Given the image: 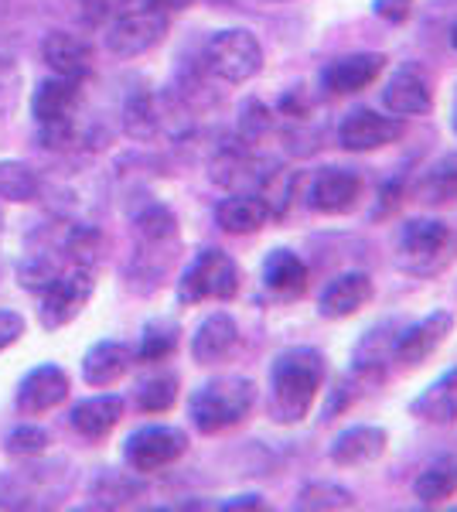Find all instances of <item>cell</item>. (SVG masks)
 Here are the masks:
<instances>
[{
    "mask_svg": "<svg viewBox=\"0 0 457 512\" xmlns=\"http://www.w3.org/2000/svg\"><path fill=\"white\" fill-rule=\"evenodd\" d=\"M14 89H18V69L7 55H0V93L14 96Z\"/></svg>",
    "mask_w": 457,
    "mask_h": 512,
    "instance_id": "b9f144b4",
    "label": "cell"
},
{
    "mask_svg": "<svg viewBox=\"0 0 457 512\" xmlns=\"http://www.w3.org/2000/svg\"><path fill=\"white\" fill-rule=\"evenodd\" d=\"M35 492L28 489V478L0 472V509H28L35 506Z\"/></svg>",
    "mask_w": 457,
    "mask_h": 512,
    "instance_id": "f35d334b",
    "label": "cell"
},
{
    "mask_svg": "<svg viewBox=\"0 0 457 512\" xmlns=\"http://www.w3.org/2000/svg\"><path fill=\"white\" fill-rule=\"evenodd\" d=\"M79 4H82V11L89 14V21H99L106 11V0H79Z\"/></svg>",
    "mask_w": 457,
    "mask_h": 512,
    "instance_id": "bcb514c9",
    "label": "cell"
},
{
    "mask_svg": "<svg viewBox=\"0 0 457 512\" xmlns=\"http://www.w3.org/2000/svg\"><path fill=\"white\" fill-rule=\"evenodd\" d=\"M134 233L140 243H151V246H161V243H178V216L161 202H151L134 216Z\"/></svg>",
    "mask_w": 457,
    "mask_h": 512,
    "instance_id": "f1b7e54d",
    "label": "cell"
},
{
    "mask_svg": "<svg viewBox=\"0 0 457 512\" xmlns=\"http://www.w3.org/2000/svg\"><path fill=\"white\" fill-rule=\"evenodd\" d=\"M410 414L423 420V424H437V427L457 424V366L447 369L440 379H434V383L410 403Z\"/></svg>",
    "mask_w": 457,
    "mask_h": 512,
    "instance_id": "d4e9b609",
    "label": "cell"
},
{
    "mask_svg": "<svg viewBox=\"0 0 457 512\" xmlns=\"http://www.w3.org/2000/svg\"><path fill=\"white\" fill-rule=\"evenodd\" d=\"M96 291L93 270L76 267L72 274H58V280L41 294V308H38V321L41 328L55 332V328H65L69 321H76L82 311H86L89 297Z\"/></svg>",
    "mask_w": 457,
    "mask_h": 512,
    "instance_id": "ba28073f",
    "label": "cell"
},
{
    "mask_svg": "<svg viewBox=\"0 0 457 512\" xmlns=\"http://www.w3.org/2000/svg\"><path fill=\"white\" fill-rule=\"evenodd\" d=\"M273 219V209L263 195L256 192H232L215 205V226L229 236H253Z\"/></svg>",
    "mask_w": 457,
    "mask_h": 512,
    "instance_id": "ffe728a7",
    "label": "cell"
},
{
    "mask_svg": "<svg viewBox=\"0 0 457 512\" xmlns=\"http://www.w3.org/2000/svg\"><path fill=\"white\" fill-rule=\"evenodd\" d=\"M79 79L52 76L38 82L35 96H31V117L35 123H52V120H72L79 106Z\"/></svg>",
    "mask_w": 457,
    "mask_h": 512,
    "instance_id": "cb8c5ba5",
    "label": "cell"
},
{
    "mask_svg": "<svg viewBox=\"0 0 457 512\" xmlns=\"http://www.w3.org/2000/svg\"><path fill=\"white\" fill-rule=\"evenodd\" d=\"M168 38V14L157 7H144V11H130L123 18H116L106 28V52L116 59H137L147 55Z\"/></svg>",
    "mask_w": 457,
    "mask_h": 512,
    "instance_id": "52a82bcc",
    "label": "cell"
},
{
    "mask_svg": "<svg viewBox=\"0 0 457 512\" xmlns=\"http://www.w3.org/2000/svg\"><path fill=\"white\" fill-rule=\"evenodd\" d=\"M297 509H314V512H331V509H352L355 506V495L352 489L338 482H311L297 492Z\"/></svg>",
    "mask_w": 457,
    "mask_h": 512,
    "instance_id": "d6a6232c",
    "label": "cell"
},
{
    "mask_svg": "<svg viewBox=\"0 0 457 512\" xmlns=\"http://www.w3.org/2000/svg\"><path fill=\"white\" fill-rule=\"evenodd\" d=\"M202 69L226 86H243L263 69V45L249 28H222L205 41Z\"/></svg>",
    "mask_w": 457,
    "mask_h": 512,
    "instance_id": "277c9868",
    "label": "cell"
},
{
    "mask_svg": "<svg viewBox=\"0 0 457 512\" xmlns=\"http://www.w3.org/2000/svg\"><path fill=\"white\" fill-rule=\"evenodd\" d=\"M256 407V383L246 376H215L188 400V417L198 434H222L239 427Z\"/></svg>",
    "mask_w": 457,
    "mask_h": 512,
    "instance_id": "7a4b0ae2",
    "label": "cell"
},
{
    "mask_svg": "<svg viewBox=\"0 0 457 512\" xmlns=\"http://www.w3.org/2000/svg\"><path fill=\"white\" fill-rule=\"evenodd\" d=\"M134 400H137V410H144V414H168L174 407V400H178V379L171 373L144 379V383L137 386Z\"/></svg>",
    "mask_w": 457,
    "mask_h": 512,
    "instance_id": "836d02e7",
    "label": "cell"
},
{
    "mask_svg": "<svg viewBox=\"0 0 457 512\" xmlns=\"http://www.w3.org/2000/svg\"><path fill=\"white\" fill-rule=\"evenodd\" d=\"M400 198H403V181H396V185H386V188H382V202H379V212H376V216H389V209L396 212Z\"/></svg>",
    "mask_w": 457,
    "mask_h": 512,
    "instance_id": "7bdbcfd3",
    "label": "cell"
},
{
    "mask_svg": "<svg viewBox=\"0 0 457 512\" xmlns=\"http://www.w3.org/2000/svg\"><path fill=\"white\" fill-rule=\"evenodd\" d=\"M48 444H52V434H48L45 427L21 424V427H14V431L7 434L4 448H7L11 458H38V454L48 451Z\"/></svg>",
    "mask_w": 457,
    "mask_h": 512,
    "instance_id": "8d00e7d4",
    "label": "cell"
},
{
    "mask_svg": "<svg viewBox=\"0 0 457 512\" xmlns=\"http://www.w3.org/2000/svg\"><path fill=\"white\" fill-rule=\"evenodd\" d=\"M4 7H7V0H0V11H4Z\"/></svg>",
    "mask_w": 457,
    "mask_h": 512,
    "instance_id": "f907efd6",
    "label": "cell"
},
{
    "mask_svg": "<svg viewBox=\"0 0 457 512\" xmlns=\"http://www.w3.org/2000/svg\"><path fill=\"white\" fill-rule=\"evenodd\" d=\"M413 198H420L423 205L457 202V154H444L434 164H427L413 185Z\"/></svg>",
    "mask_w": 457,
    "mask_h": 512,
    "instance_id": "4316f807",
    "label": "cell"
},
{
    "mask_svg": "<svg viewBox=\"0 0 457 512\" xmlns=\"http://www.w3.org/2000/svg\"><path fill=\"white\" fill-rule=\"evenodd\" d=\"M24 328H28L24 315H18V311H11V308H0V352L11 349L24 335Z\"/></svg>",
    "mask_w": 457,
    "mask_h": 512,
    "instance_id": "60d3db41",
    "label": "cell"
},
{
    "mask_svg": "<svg viewBox=\"0 0 457 512\" xmlns=\"http://www.w3.org/2000/svg\"><path fill=\"white\" fill-rule=\"evenodd\" d=\"M451 332H454L451 311H434V315H427L417 325L400 328V335L393 342V366L400 369L423 366L430 355H437V349L451 338Z\"/></svg>",
    "mask_w": 457,
    "mask_h": 512,
    "instance_id": "7c38bea8",
    "label": "cell"
},
{
    "mask_svg": "<svg viewBox=\"0 0 457 512\" xmlns=\"http://www.w3.org/2000/svg\"><path fill=\"white\" fill-rule=\"evenodd\" d=\"M147 4L157 7V11L168 14V11H185V7H191L195 0H147Z\"/></svg>",
    "mask_w": 457,
    "mask_h": 512,
    "instance_id": "f6af8a7d",
    "label": "cell"
},
{
    "mask_svg": "<svg viewBox=\"0 0 457 512\" xmlns=\"http://www.w3.org/2000/svg\"><path fill=\"white\" fill-rule=\"evenodd\" d=\"M243 287L239 263L226 250H198L195 260L185 267L178 280V301L181 304H202V301H232Z\"/></svg>",
    "mask_w": 457,
    "mask_h": 512,
    "instance_id": "5b68a950",
    "label": "cell"
},
{
    "mask_svg": "<svg viewBox=\"0 0 457 512\" xmlns=\"http://www.w3.org/2000/svg\"><path fill=\"white\" fill-rule=\"evenodd\" d=\"M219 509H267V499L263 495H236V499H226Z\"/></svg>",
    "mask_w": 457,
    "mask_h": 512,
    "instance_id": "ee69618b",
    "label": "cell"
},
{
    "mask_svg": "<svg viewBox=\"0 0 457 512\" xmlns=\"http://www.w3.org/2000/svg\"><path fill=\"white\" fill-rule=\"evenodd\" d=\"M447 38H451V48H454V52H457V21L451 24V35H447Z\"/></svg>",
    "mask_w": 457,
    "mask_h": 512,
    "instance_id": "7dc6e473",
    "label": "cell"
},
{
    "mask_svg": "<svg viewBox=\"0 0 457 512\" xmlns=\"http://www.w3.org/2000/svg\"><path fill=\"white\" fill-rule=\"evenodd\" d=\"M65 253L76 267L96 270L106 260V236L96 226H72L65 236Z\"/></svg>",
    "mask_w": 457,
    "mask_h": 512,
    "instance_id": "1f68e13d",
    "label": "cell"
},
{
    "mask_svg": "<svg viewBox=\"0 0 457 512\" xmlns=\"http://www.w3.org/2000/svg\"><path fill=\"white\" fill-rule=\"evenodd\" d=\"M267 4H284V0H267Z\"/></svg>",
    "mask_w": 457,
    "mask_h": 512,
    "instance_id": "681fc988",
    "label": "cell"
},
{
    "mask_svg": "<svg viewBox=\"0 0 457 512\" xmlns=\"http://www.w3.org/2000/svg\"><path fill=\"white\" fill-rule=\"evenodd\" d=\"M123 420V400L116 393H99L89 400H79L69 414V424L76 427V434H82L86 441H103L110 437V431Z\"/></svg>",
    "mask_w": 457,
    "mask_h": 512,
    "instance_id": "603a6c76",
    "label": "cell"
},
{
    "mask_svg": "<svg viewBox=\"0 0 457 512\" xmlns=\"http://www.w3.org/2000/svg\"><path fill=\"white\" fill-rule=\"evenodd\" d=\"M382 106L393 117H427L434 110V79L417 62L396 65L382 89Z\"/></svg>",
    "mask_w": 457,
    "mask_h": 512,
    "instance_id": "30bf717a",
    "label": "cell"
},
{
    "mask_svg": "<svg viewBox=\"0 0 457 512\" xmlns=\"http://www.w3.org/2000/svg\"><path fill=\"white\" fill-rule=\"evenodd\" d=\"M178 335H181L178 321H171V318L147 321L144 335H140V345H137V352H134V359L137 362H164V359H171L174 349H178Z\"/></svg>",
    "mask_w": 457,
    "mask_h": 512,
    "instance_id": "f546056e",
    "label": "cell"
},
{
    "mask_svg": "<svg viewBox=\"0 0 457 512\" xmlns=\"http://www.w3.org/2000/svg\"><path fill=\"white\" fill-rule=\"evenodd\" d=\"M372 297H376L372 277L362 274V270H348V274H338L335 280L324 284V291L318 294V315L328 321L352 318V315H359Z\"/></svg>",
    "mask_w": 457,
    "mask_h": 512,
    "instance_id": "9a60e30c",
    "label": "cell"
},
{
    "mask_svg": "<svg viewBox=\"0 0 457 512\" xmlns=\"http://www.w3.org/2000/svg\"><path fill=\"white\" fill-rule=\"evenodd\" d=\"M324 376H328V359L321 349L290 345L280 352L270 366V417L284 427H294L311 417Z\"/></svg>",
    "mask_w": 457,
    "mask_h": 512,
    "instance_id": "6da1fadb",
    "label": "cell"
},
{
    "mask_svg": "<svg viewBox=\"0 0 457 512\" xmlns=\"http://www.w3.org/2000/svg\"><path fill=\"white\" fill-rule=\"evenodd\" d=\"M140 489L134 482H130L127 475H116V472H103L93 482V502L89 506L96 509H120L127 506L130 499H137Z\"/></svg>",
    "mask_w": 457,
    "mask_h": 512,
    "instance_id": "e575fe53",
    "label": "cell"
},
{
    "mask_svg": "<svg viewBox=\"0 0 457 512\" xmlns=\"http://www.w3.org/2000/svg\"><path fill=\"white\" fill-rule=\"evenodd\" d=\"M134 362V349L127 342L103 338V342L89 345V352L82 355V383L93 386V390H106V386L120 383Z\"/></svg>",
    "mask_w": 457,
    "mask_h": 512,
    "instance_id": "ac0fdd59",
    "label": "cell"
},
{
    "mask_svg": "<svg viewBox=\"0 0 457 512\" xmlns=\"http://www.w3.org/2000/svg\"><path fill=\"white\" fill-rule=\"evenodd\" d=\"M406 137V120L403 117H382L376 110H352L338 127V144L352 154H369L382 151L389 144H400Z\"/></svg>",
    "mask_w": 457,
    "mask_h": 512,
    "instance_id": "8fae6325",
    "label": "cell"
},
{
    "mask_svg": "<svg viewBox=\"0 0 457 512\" xmlns=\"http://www.w3.org/2000/svg\"><path fill=\"white\" fill-rule=\"evenodd\" d=\"M239 349V325L229 311H212L191 335V359L198 366H219Z\"/></svg>",
    "mask_w": 457,
    "mask_h": 512,
    "instance_id": "e0dca14e",
    "label": "cell"
},
{
    "mask_svg": "<svg viewBox=\"0 0 457 512\" xmlns=\"http://www.w3.org/2000/svg\"><path fill=\"white\" fill-rule=\"evenodd\" d=\"M185 451H188V434L181 431V427L147 424L127 437V444H123V461H127L130 472L154 475V472L171 468Z\"/></svg>",
    "mask_w": 457,
    "mask_h": 512,
    "instance_id": "8992f818",
    "label": "cell"
},
{
    "mask_svg": "<svg viewBox=\"0 0 457 512\" xmlns=\"http://www.w3.org/2000/svg\"><path fill=\"white\" fill-rule=\"evenodd\" d=\"M417 0H372V14L389 24H403L413 14Z\"/></svg>",
    "mask_w": 457,
    "mask_h": 512,
    "instance_id": "ab89813d",
    "label": "cell"
},
{
    "mask_svg": "<svg viewBox=\"0 0 457 512\" xmlns=\"http://www.w3.org/2000/svg\"><path fill=\"white\" fill-rule=\"evenodd\" d=\"M307 284H311V270H307V263L297 256L294 250H270L267 260H263V287L280 297V301H297V297H304Z\"/></svg>",
    "mask_w": 457,
    "mask_h": 512,
    "instance_id": "44dd1931",
    "label": "cell"
},
{
    "mask_svg": "<svg viewBox=\"0 0 457 512\" xmlns=\"http://www.w3.org/2000/svg\"><path fill=\"white\" fill-rule=\"evenodd\" d=\"M386 444H389V434L382 431V427L355 424L331 441L328 458H331V465H338V468H362V465L379 461L382 454H386Z\"/></svg>",
    "mask_w": 457,
    "mask_h": 512,
    "instance_id": "d6986e66",
    "label": "cell"
},
{
    "mask_svg": "<svg viewBox=\"0 0 457 512\" xmlns=\"http://www.w3.org/2000/svg\"><path fill=\"white\" fill-rule=\"evenodd\" d=\"M161 130L164 123H161V103H157V96L147 93V89L130 93L127 103H123V134L144 144V140H154Z\"/></svg>",
    "mask_w": 457,
    "mask_h": 512,
    "instance_id": "83f0119b",
    "label": "cell"
},
{
    "mask_svg": "<svg viewBox=\"0 0 457 512\" xmlns=\"http://www.w3.org/2000/svg\"><path fill=\"white\" fill-rule=\"evenodd\" d=\"M58 280V267L48 256L41 253H28V260L18 263V284L24 287V291L31 294H45L48 287H52Z\"/></svg>",
    "mask_w": 457,
    "mask_h": 512,
    "instance_id": "74e56055",
    "label": "cell"
},
{
    "mask_svg": "<svg viewBox=\"0 0 457 512\" xmlns=\"http://www.w3.org/2000/svg\"><path fill=\"white\" fill-rule=\"evenodd\" d=\"M273 130V113L263 99L249 96L243 106H239V140L243 144H260Z\"/></svg>",
    "mask_w": 457,
    "mask_h": 512,
    "instance_id": "d590c367",
    "label": "cell"
},
{
    "mask_svg": "<svg viewBox=\"0 0 457 512\" xmlns=\"http://www.w3.org/2000/svg\"><path fill=\"white\" fill-rule=\"evenodd\" d=\"M65 396H69V376H65V369L55 366V362H45V366H35L21 379L14 407H18L21 417H41L48 410H55L58 403H65Z\"/></svg>",
    "mask_w": 457,
    "mask_h": 512,
    "instance_id": "5bb4252c",
    "label": "cell"
},
{
    "mask_svg": "<svg viewBox=\"0 0 457 512\" xmlns=\"http://www.w3.org/2000/svg\"><path fill=\"white\" fill-rule=\"evenodd\" d=\"M386 62L389 59L382 52H352L331 59L321 69V89L331 96H355L386 72Z\"/></svg>",
    "mask_w": 457,
    "mask_h": 512,
    "instance_id": "4fadbf2b",
    "label": "cell"
},
{
    "mask_svg": "<svg viewBox=\"0 0 457 512\" xmlns=\"http://www.w3.org/2000/svg\"><path fill=\"white\" fill-rule=\"evenodd\" d=\"M400 335V325L396 321H379L369 332L359 338L352 352V376L369 383H382L386 379V369L393 366V342Z\"/></svg>",
    "mask_w": 457,
    "mask_h": 512,
    "instance_id": "2e32d148",
    "label": "cell"
},
{
    "mask_svg": "<svg viewBox=\"0 0 457 512\" xmlns=\"http://www.w3.org/2000/svg\"><path fill=\"white\" fill-rule=\"evenodd\" d=\"M457 256V236L447 222L440 219H410L396 236V270L410 277H437L444 274Z\"/></svg>",
    "mask_w": 457,
    "mask_h": 512,
    "instance_id": "3957f363",
    "label": "cell"
},
{
    "mask_svg": "<svg viewBox=\"0 0 457 512\" xmlns=\"http://www.w3.org/2000/svg\"><path fill=\"white\" fill-rule=\"evenodd\" d=\"M451 123H454V134H457V93H454V110H451Z\"/></svg>",
    "mask_w": 457,
    "mask_h": 512,
    "instance_id": "c3c4849f",
    "label": "cell"
},
{
    "mask_svg": "<svg viewBox=\"0 0 457 512\" xmlns=\"http://www.w3.org/2000/svg\"><path fill=\"white\" fill-rule=\"evenodd\" d=\"M41 192L38 171L24 161H0V202H35Z\"/></svg>",
    "mask_w": 457,
    "mask_h": 512,
    "instance_id": "4dcf8cb0",
    "label": "cell"
},
{
    "mask_svg": "<svg viewBox=\"0 0 457 512\" xmlns=\"http://www.w3.org/2000/svg\"><path fill=\"white\" fill-rule=\"evenodd\" d=\"M413 495H417V502L427 509L444 506L447 499H454L457 495V458L454 454H444V458L430 461V465L417 475V482H413Z\"/></svg>",
    "mask_w": 457,
    "mask_h": 512,
    "instance_id": "484cf974",
    "label": "cell"
},
{
    "mask_svg": "<svg viewBox=\"0 0 457 512\" xmlns=\"http://www.w3.org/2000/svg\"><path fill=\"white\" fill-rule=\"evenodd\" d=\"M41 59H45L48 69L55 76L65 79H86L89 69H93V48H89L86 38L69 35V31H52L41 45Z\"/></svg>",
    "mask_w": 457,
    "mask_h": 512,
    "instance_id": "7402d4cb",
    "label": "cell"
},
{
    "mask_svg": "<svg viewBox=\"0 0 457 512\" xmlns=\"http://www.w3.org/2000/svg\"><path fill=\"white\" fill-rule=\"evenodd\" d=\"M365 178L355 168H321L304 192V202L318 216H348L359 209Z\"/></svg>",
    "mask_w": 457,
    "mask_h": 512,
    "instance_id": "9c48e42d",
    "label": "cell"
}]
</instances>
